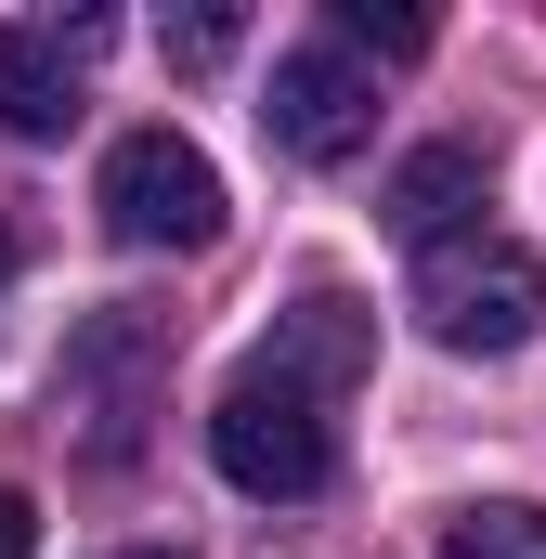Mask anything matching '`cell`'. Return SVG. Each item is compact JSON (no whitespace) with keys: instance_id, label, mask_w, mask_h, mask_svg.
<instances>
[{"instance_id":"6da1fadb","label":"cell","mask_w":546,"mask_h":559,"mask_svg":"<svg viewBox=\"0 0 546 559\" xmlns=\"http://www.w3.org/2000/svg\"><path fill=\"white\" fill-rule=\"evenodd\" d=\"M209 455H222V481L235 495H261V508H299V495H325L339 481V417H325V391H299L286 365H235V391L209 404Z\"/></svg>"},{"instance_id":"7a4b0ae2","label":"cell","mask_w":546,"mask_h":559,"mask_svg":"<svg viewBox=\"0 0 546 559\" xmlns=\"http://www.w3.org/2000/svg\"><path fill=\"white\" fill-rule=\"evenodd\" d=\"M156 378H169L156 312H92V325L66 338V365H52V417L79 429V455H92V468H131V455H143Z\"/></svg>"},{"instance_id":"3957f363","label":"cell","mask_w":546,"mask_h":559,"mask_svg":"<svg viewBox=\"0 0 546 559\" xmlns=\"http://www.w3.org/2000/svg\"><path fill=\"white\" fill-rule=\"evenodd\" d=\"M416 325L442 352H521L546 325V261L521 235H455V248L416 261Z\"/></svg>"},{"instance_id":"277c9868","label":"cell","mask_w":546,"mask_h":559,"mask_svg":"<svg viewBox=\"0 0 546 559\" xmlns=\"http://www.w3.org/2000/svg\"><path fill=\"white\" fill-rule=\"evenodd\" d=\"M261 131H273V156H299V169H352V156L378 143V79H365V52H339V39L273 52Z\"/></svg>"},{"instance_id":"5b68a950","label":"cell","mask_w":546,"mask_h":559,"mask_svg":"<svg viewBox=\"0 0 546 559\" xmlns=\"http://www.w3.org/2000/svg\"><path fill=\"white\" fill-rule=\"evenodd\" d=\"M105 235L118 248H209L222 235V169L182 131H131L105 156Z\"/></svg>"},{"instance_id":"8992f818","label":"cell","mask_w":546,"mask_h":559,"mask_svg":"<svg viewBox=\"0 0 546 559\" xmlns=\"http://www.w3.org/2000/svg\"><path fill=\"white\" fill-rule=\"evenodd\" d=\"M79 52H105V13H79V26H0V131L13 143L79 131Z\"/></svg>"},{"instance_id":"52a82bcc","label":"cell","mask_w":546,"mask_h":559,"mask_svg":"<svg viewBox=\"0 0 546 559\" xmlns=\"http://www.w3.org/2000/svg\"><path fill=\"white\" fill-rule=\"evenodd\" d=\"M378 222L404 235L416 261L455 248V235H482V143H416L404 169H391V195H378Z\"/></svg>"},{"instance_id":"ba28073f","label":"cell","mask_w":546,"mask_h":559,"mask_svg":"<svg viewBox=\"0 0 546 559\" xmlns=\"http://www.w3.org/2000/svg\"><path fill=\"white\" fill-rule=\"evenodd\" d=\"M365 352H378V338H365V299H339V286H312V299L273 325V365H286L299 391H325V404L365 378Z\"/></svg>"},{"instance_id":"9c48e42d","label":"cell","mask_w":546,"mask_h":559,"mask_svg":"<svg viewBox=\"0 0 546 559\" xmlns=\"http://www.w3.org/2000/svg\"><path fill=\"white\" fill-rule=\"evenodd\" d=\"M442 559H546V508H468L442 534Z\"/></svg>"},{"instance_id":"30bf717a","label":"cell","mask_w":546,"mask_h":559,"mask_svg":"<svg viewBox=\"0 0 546 559\" xmlns=\"http://www.w3.org/2000/svg\"><path fill=\"white\" fill-rule=\"evenodd\" d=\"M339 52H378V66H416V52H429V13H378V0H339Z\"/></svg>"},{"instance_id":"8fae6325","label":"cell","mask_w":546,"mask_h":559,"mask_svg":"<svg viewBox=\"0 0 546 559\" xmlns=\"http://www.w3.org/2000/svg\"><path fill=\"white\" fill-rule=\"evenodd\" d=\"M235 39H248V13H182V26H169V66H222Z\"/></svg>"},{"instance_id":"7c38bea8","label":"cell","mask_w":546,"mask_h":559,"mask_svg":"<svg viewBox=\"0 0 546 559\" xmlns=\"http://www.w3.org/2000/svg\"><path fill=\"white\" fill-rule=\"evenodd\" d=\"M0 559H39V508H26L13 481H0Z\"/></svg>"},{"instance_id":"4fadbf2b","label":"cell","mask_w":546,"mask_h":559,"mask_svg":"<svg viewBox=\"0 0 546 559\" xmlns=\"http://www.w3.org/2000/svg\"><path fill=\"white\" fill-rule=\"evenodd\" d=\"M0 286H13V222H0Z\"/></svg>"},{"instance_id":"5bb4252c","label":"cell","mask_w":546,"mask_h":559,"mask_svg":"<svg viewBox=\"0 0 546 559\" xmlns=\"http://www.w3.org/2000/svg\"><path fill=\"white\" fill-rule=\"evenodd\" d=\"M131 559H182V547H131Z\"/></svg>"}]
</instances>
